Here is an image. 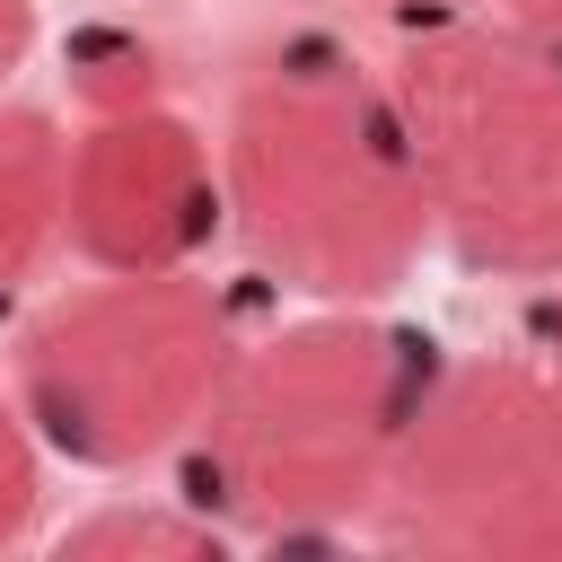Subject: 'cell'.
<instances>
[{"label":"cell","instance_id":"13","mask_svg":"<svg viewBox=\"0 0 562 562\" xmlns=\"http://www.w3.org/2000/svg\"><path fill=\"white\" fill-rule=\"evenodd\" d=\"M536 369H544V386H553V395H562V316H553V325H544V351H536Z\"/></svg>","mask_w":562,"mask_h":562},{"label":"cell","instance_id":"2","mask_svg":"<svg viewBox=\"0 0 562 562\" xmlns=\"http://www.w3.org/2000/svg\"><path fill=\"white\" fill-rule=\"evenodd\" d=\"M430 369L439 351L369 307H316L263 342H237L211 413L184 439V501L263 544L369 527Z\"/></svg>","mask_w":562,"mask_h":562},{"label":"cell","instance_id":"6","mask_svg":"<svg viewBox=\"0 0 562 562\" xmlns=\"http://www.w3.org/2000/svg\"><path fill=\"white\" fill-rule=\"evenodd\" d=\"M220 149L167 105H105L70 132V202L61 246L97 272H184L220 237Z\"/></svg>","mask_w":562,"mask_h":562},{"label":"cell","instance_id":"8","mask_svg":"<svg viewBox=\"0 0 562 562\" xmlns=\"http://www.w3.org/2000/svg\"><path fill=\"white\" fill-rule=\"evenodd\" d=\"M228 544V527L211 518V509H132V501H114V509H97V518H79L70 536H61V553H176V562H193V553H220Z\"/></svg>","mask_w":562,"mask_h":562},{"label":"cell","instance_id":"3","mask_svg":"<svg viewBox=\"0 0 562 562\" xmlns=\"http://www.w3.org/2000/svg\"><path fill=\"white\" fill-rule=\"evenodd\" d=\"M430 237L492 281H562V35L509 9L413 26L395 61Z\"/></svg>","mask_w":562,"mask_h":562},{"label":"cell","instance_id":"9","mask_svg":"<svg viewBox=\"0 0 562 562\" xmlns=\"http://www.w3.org/2000/svg\"><path fill=\"white\" fill-rule=\"evenodd\" d=\"M158 97V53L140 35H88L79 44V105L105 114V105H140Z\"/></svg>","mask_w":562,"mask_h":562},{"label":"cell","instance_id":"11","mask_svg":"<svg viewBox=\"0 0 562 562\" xmlns=\"http://www.w3.org/2000/svg\"><path fill=\"white\" fill-rule=\"evenodd\" d=\"M26 44H35V0H0V79L26 61Z\"/></svg>","mask_w":562,"mask_h":562},{"label":"cell","instance_id":"5","mask_svg":"<svg viewBox=\"0 0 562 562\" xmlns=\"http://www.w3.org/2000/svg\"><path fill=\"white\" fill-rule=\"evenodd\" d=\"M369 536L448 562H562V395L536 360H439Z\"/></svg>","mask_w":562,"mask_h":562},{"label":"cell","instance_id":"10","mask_svg":"<svg viewBox=\"0 0 562 562\" xmlns=\"http://www.w3.org/2000/svg\"><path fill=\"white\" fill-rule=\"evenodd\" d=\"M35 501H44V457H35L18 395H0V544H18L35 527Z\"/></svg>","mask_w":562,"mask_h":562},{"label":"cell","instance_id":"12","mask_svg":"<svg viewBox=\"0 0 562 562\" xmlns=\"http://www.w3.org/2000/svg\"><path fill=\"white\" fill-rule=\"evenodd\" d=\"M369 9H386L404 26H430V18H457V9H483V0H369Z\"/></svg>","mask_w":562,"mask_h":562},{"label":"cell","instance_id":"1","mask_svg":"<svg viewBox=\"0 0 562 562\" xmlns=\"http://www.w3.org/2000/svg\"><path fill=\"white\" fill-rule=\"evenodd\" d=\"M220 211L281 290L316 307L386 299L430 246L395 88L334 35H272L228 88Z\"/></svg>","mask_w":562,"mask_h":562},{"label":"cell","instance_id":"7","mask_svg":"<svg viewBox=\"0 0 562 562\" xmlns=\"http://www.w3.org/2000/svg\"><path fill=\"white\" fill-rule=\"evenodd\" d=\"M61 202H70V132L44 105H0V290L53 263Z\"/></svg>","mask_w":562,"mask_h":562},{"label":"cell","instance_id":"4","mask_svg":"<svg viewBox=\"0 0 562 562\" xmlns=\"http://www.w3.org/2000/svg\"><path fill=\"white\" fill-rule=\"evenodd\" d=\"M237 360L228 299L184 272H97L18 325V413L35 448L123 474L193 439Z\"/></svg>","mask_w":562,"mask_h":562},{"label":"cell","instance_id":"14","mask_svg":"<svg viewBox=\"0 0 562 562\" xmlns=\"http://www.w3.org/2000/svg\"><path fill=\"white\" fill-rule=\"evenodd\" d=\"M501 9L527 18V26H553V35H562V0H501Z\"/></svg>","mask_w":562,"mask_h":562}]
</instances>
